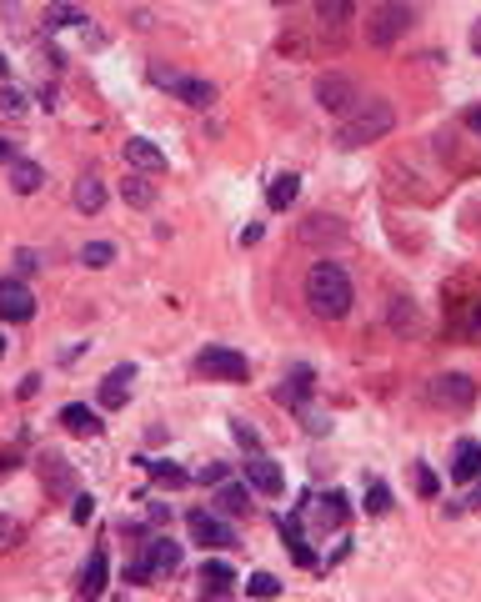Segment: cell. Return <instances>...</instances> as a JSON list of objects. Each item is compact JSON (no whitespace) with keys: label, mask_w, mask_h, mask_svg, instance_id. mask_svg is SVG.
<instances>
[{"label":"cell","mask_w":481,"mask_h":602,"mask_svg":"<svg viewBox=\"0 0 481 602\" xmlns=\"http://www.w3.org/2000/svg\"><path fill=\"white\" fill-rule=\"evenodd\" d=\"M90 513H96V497H71V522H90Z\"/></svg>","instance_id":"cell-36"},{"label":"cell","mask_w":481,"mask_h":602,"mask_svg":"<svg viewBox=\"0 0 481 602\" xmlns=\"http://www.w3.org/2000/svg\"><path fill=\"white\" fill-rule=\"evenodd\" d=\"M276 5H286V0H276Z\"/></svg>","instance_id":"cell-49"},{"label":"cell","mask_w":481,"mask_h":602,"mask_svg":"<svg viewBox=\"0 0 481 602\" xmlns=\"http://www.w3.org/2000/svg\"><path fill=\"white\" fill-rule=\"evenodd\" d=\"M471 326H477V332H481V311H477V321H471Z\"/></svg>","instance_id":"cell-47"},{"label":"cell","mask_w":481,"mask_h":602,"mask_svg":"<svg viewBox=\"0 0 481 602\" xmlns=\"http://www.w3.org/2000/svg\"><path fill=\"white\" fill-rule=\"evenodd\" d=\"M201 582H211V588L221 592L226 582H236V572H231L226 563H201Z\"/></svg>","instance_id":"cell-31"},{"label":"cell","mask_w":481,"mask_h":602,"mask_svg":"<svg viewBox=\"0 0 481 602\" xmlns=\"http://www.w3.org/2000/svg\"><path fill=\"white\" fill-rule=\"evenodd\" d=\"M431 397L442 402V407L461 411V407H471V402H477V382H471L467 372H446V377H436V386H431Z\"/></svg>","instance_id":"cell-7"},{"label":"cell","mask_w":481,"mask_h":602,"mask_svg":"<svg viewBox=\"0 0 481 602\" xmlns=\"http://www.w3.org/2000/svg\"><path fill=\"white\" fill-rule=\"evenodd\" d=\"M0 111H26V101H21V90H15V86H0Z\"/></svg>","instance_id":"cell-38"},{"label":"cell","mask_w":481,"mask_h":602,"mask_svg":"<svg viewBox=\"0 0 481 602\" xmlns=\"http://www.w3.org/2000/svg\"><path fill=\"white\" fill-rule=\"evenodd\" d=\"M146 472H151L156 488H186V482H190V472H181V467H171V462H151Z\"/></svg>","instance_id":"cell-27"},{"label":"cell","mask_w":481,"mask_h":602,"mask_svg":"<svg viewBox=\"0 0 481 602\" xmlns=\"http://www.w3.org/2000/svg\"><path fill=\"white\" fill-rule=\"evenodd\" d=\"M392 326H396V332H401V326H406V332H417V311H411V301H396V307H392Z\"/></svg>","instance_id":"cell-34"},{"label":"cell","mask_w":481,"mask_h":602,"mask_svg":"<svg viewBox=\"0 0 481 602\" xmlns=\"http://www.w3.org/2000/svg\"><path fill=\"white\" fill-rule=\"evenodd\" d=\"M131 377H136V367H115V372H105L101 407H126V402H131Z\"/></svg>","instance_id":"cell-14"},{"label":"cell","mask_w":481,"mask_h":602,"mask_svg":"<svg viewBox=\"0 0 481 602\" xmlns=\"http://www.w3.org/2000/svg\"><path fill=\"white\" fill-rule=\"evenodd\" d=\"M196 482H211V488H221V482H226V467H221V462H211V467H196Z\"/></svg>","instance_id":"cell-37"},{"label":"cell","mask_w":481,"mask_h":602,"mask_svg":"<svg viewBox=\"0 0 481 602\" xmlns=\"http://www.w3.org/2000/svg\"><path fill=\"white\" fill-rule=\"evenodd\" d=\"M246 482H251L256 492H266V497H281V488H286V477H281V462H271L266 452H256V457L246 462Z\"/></svg>","instance_id":"cell-11"},{"label":"cell","mask_w":481,"mask_h":602,"mask_svg":"<svg viewBox=\"0 0 481 602\" xmlns=\"http://www.w3.org/2000/svg\"><path fill=\"white\" fill-rule=\"evenodd\" d=\"M11 186H15V196H36L46 186V171L36 161H11Z\"/></svg>","instance_id":"cell-19"},{"label":"cell","mask_w":481,"mask_h":602,"mask_svg":"<svg viewBox=\"0 0 481 602\" xmlns=\"http://www.w3.org/2000/svg\"><path fill=\"white\" fill-rule=\"evenodd\" d=\"M417 492L421 497H436V472L431 467H417Z\"/></svg>","instance_id":"cell-39"},{"label":"cell","mask_w":481,"mask_h":602,"mask_svg":"<svg viewBox=\"0 0 481 602\" xmlns=\"http://www.w3.org/2000/svg\"><path fill=\"white\" fill-rule=\"evenodd\" d=\"M111 261H115V246L111 242H86V246H80V267L101 271V267H111Z\"/></svg>","instance_id":"cell-25"},{"label":"cell","mask_w":481,"mask_h":602,"mask_svg":"<svg viewBox=\"0 0 481 602\" xmlns=\"http://www.w3.org/2000/svg\"><path fill=\"white\" fill-rule=\"evenodd\" d=\"M146 76H151V86H165L176 101L196 106V111H206V106L215 101V86H211V81H201V76H176L171 65H151Z\"/></svg>","instance_id":"cell-3"},{"label":"cell","mask_w":481,"mask_h":602,"mask_svg":"<svg viewBox=\"0 0 481 602\" xmlns=\"http://www.w3.org/2000/svg\"><path fill=\"white\" fill-rule=\"evenodd\" d=\"M471 502H477V507H481V477H477V492H471Z\"/></svg>","instance_id":"cell-46"},{"label":"cell","mask_w":481,"mask_h":602,"mask_svg":"<svg viewBox=\"0 0 481 602\" xmlns=\"http://www.w3.org/2000/svg\"><path fill=\"white\" fill-rule=\"evenodd\" d=\"M296 191H301V176H291V171H281V176L266 186V201H271V211H286V206L296 201Z\"/></svg>","instance_id":"cell-23"},{"label":"cell","mask_w":481,"mask_h":602,"mask_svg":"<svg viewBox=\"0 0 481 602\" xmlns=\"http://www.w3.org/2000/svg\"><path fill=\"white\" fill-rule=\"evenodd\" d=\"M367 513H371V517L392 513V488H386V482H371V492H367Z\"/></svg>","instance_id":"cell-30"},{"label":"cell","mask_w":481,"mask_h":602,"mask_svg":"<svg viewBox=\"0 0 481 602\" xmlns=\"http://www.w3.org/2000/svg\"><path fill=\"white\" fill-rule=\"evenodd\" d=\"M71 201H76V211H86V216H96L105 206V186L96 176H80L76 181V191H71Z\"/></svg>","instance_id":"cell-20"},{"label":"cell","mask_w":481,"mask_h":602,"mask_svg":"<svg viewBox=\"0 0 481 602\" xmlns=\"http://www.w3.org/2000/svg\"><path fill=\"white\" fill-rule=\"evenodd\" d=\"M126 161L136 171H151V176H161L165 171V156H161V146L156 141H146V136H131L126 141Z\"/></svg>","instance_id":"cell-13"},{"label":"cell","mask_w":481,"mask_h":602,"mask_svg":"<svg viewBox=\"0 0 481 602\" xmlns=\"http://www.w3.org/2000/svg\"><path fill=\"white\" fill-rule=\"evenodd\" d=\"M196 372L206 382H246L251 377V361L240 357V352H231V346H206L201 357H196Z\"/></svg>","instance_id":"cell-4"},{"label":"cell","mask_w":481,"mask_h":602,"mask_svg":"<svg viewBox=\"0 0 481 602\" xmlns=\"http://www.w3.org/2000/svg\"><path fill=\"white\" fill-rule=\"evenodd\" d=\"M346 513H351V507H346V497H342V492H326V497H321L316 507H311V517H316V527H321V532H336V527L346 522Z\"/></svg>","instance_id":"cell-15"},{"label":"cell","mask_w":481,"mask_h":602,"mask_svg":"<svg viewBox=\"0 0 481 602\" xmlns=\"http://www.w3.org/2000/svg\"><path fill=\"white\" fill-rule=\"evenodd\" d=\"M121 196H126L131 206H151L156 201V186L146 176H126V181H121Z\"/></svg>","instance_id":"cell-26"},{"label":"cell","mask_w":481,"mask_h":602,"mask_svg":"<svg viewBox=\"0 0 481 602\" xmlns=\"http://www.w3.org/2000/svg\"><path fill=\"white\" fill-rule=\"evenodd\" d=\"M61 427H65V432H76V437H96V432H101V422H96V411H90V407H80V402L61 407Z\"/></svg>","instance_id":"cell-21"},{"label":"cell","mask_w":481,"mask_h":602,"mask_svg":"<svg viewBox=\"0 0 481 602\" xmlns=\"http://www.w3.org/2000/svg\"><path fill=\"white\" fill-rule=\"evenodd\" d=\"M467 126H471V131H477V136H481V106H471V111H467Z\"/></svg>","instance_id":"cell-42"},{"label":"cell","mask_w":481,"mask_h":602,"mask_svg":"<svg viewBox=\"0 0 481 602\" xmlns=\"http://www.w3.org/2000/svg\"><path fill=\"white\" fill-rule=\"evenodd\" d=\"M15 462H21V457H15V452H5V457H0V477H11V472H15Z\"/></svg>","instance_id":"cell-41"},{"label":"cell","mask_w":481,"mask_h":602,"mask_svg":"<svg viewBox=\"0 0 481 602\" xmlns=\"http://www.w3.org/2000/svg\"><path fill=\"white\" fill-rule=\"evenodd\" d=\"M15 267H21V271H26V276H30V271L40 267V257H36V251H15Z\"/></svg>","instance_id":"cell-40"},{"label":"cell","mask_w":481,"mask_h":602,"mask_svg":"<svg viewBox=\"0 0 481 602\" xmlns=\"http://www.w3.org/2000/svg\"><path fill=\"white\" fill-rule=\"evenodd\" d=\"M281 538H286V547L296 552V563L301 567H311V552H306V542H301V517H281Z\"/></svg>","instance_id":"cell-24"},{"label":"cell","mask_w":481,"mask_h":602,"mask_svg":"<svg viewBox=\"0 0 481 602\" xmlns=\"http://www.w3.org/2000/svg\"><path fill=\"white\" fill-rule=\"evenodd\" d=\"M451 477H456V482H477V477H481V442H477V437H461V442H456Z\"/></svg>","instance_id":"cell-12"},{"label":"cell","mask_w":481,"mask_h":602,"mask_svg":"<svg viewBox=\"0 0 481 602\" xmlns=\"http://www.w3.org/2000/svg\"><path fill=\"white\" fill-rule=\"evenodd\" d=\"M316 15L326 26H346L351 21V0H316Z\"/></svg>","instance_id":"cell-28"},{"label":"cell","mask_w":481,"mask_h":602,"mask_svg":"<svg viewBox=\"0 0 481 602\" xmlns=\"http://www.w3.org/2000/svg\"><path fill=\"white\" fill-rule=\"evenodd\" d=\"M40 467L51 472V488H55V492H65V488H71V472H65V462H61V457H46Z\"/></svg>","instance_id":"cell-33"},{"label":"cell","mask_w":481,"mask_h":602,"mask_svg":"<svg viewBox=\"0 0 481 602\" xmlns=\"http://www.w3.org/2000/svg\"><path fill=\"white\" fill-rule=\"evenodd\" d=\"M0 357H5V336H0Z\"/></svg>","instance_id":"cell-48"},{"label":"cell","mask_w":481,"mask_h":602,"mask_svg":"<svg viewBox=\"0 0 481 602\" xmlns=\"http://www.w3.org/2000/svg\"><path fill=\"white\" fill-rule=\"evenodd\" d=\"M246 592H251L256 602H271V598H281V577H271V572H256L251 582H246Z\"/></svg>","instance_id":"cell-29"},{"label":"cell","mask_w":481,"mask_h":602,"mask_svg":"<svg viewBox=\"0 0 481 602\" xmlns=\"http://www.w3.org/2000/svg\"><path fill=\"white\" fill-rule=\"evenodd\" d=\"M392 126H396L392 101H381V96H367V101H356L351 111L342 115V126H336V141H342L346 151H356V146L381 141V136H386Z\"/></svg>","instance_id":"cell-2"},{"label":"cell","mask_w":481,"mask_h":602,"mask_svg":"<svg viewBox=\"0 0 481 602\" xmlns=\"http://www.w3.org/2000/svg\"><path fill=\"white\" fill-rule=\"evenodd\" d=\"M40 21H46V30H71V26L86 30L90 15H86V11H76V5H46V11H40Z\"/></svg>","instance_id":"cell-22"},{"label":"cell","mask_w":481,"mask_h":602,"mask_svg":"<svg viewBox=\"0 0 481 602\" xmlns=\"http://www.w3.org/2000/svg\"><path fill=\"white\" fill-rule=\"evenodd\" d=\"M36 317V296H30L26 282H0V321H30Z\"/></svg>","instance_id":"cell-9"},{"label":"cell","mask_w":481,"mask_h":602,"mask_svg":"<svg viewBox=\"0 0 481 602\" xmlns=\"http://www.w3.org/2000/svg\"><path fill=\"white\" fill-rule=\"evenodd\" d=\"M471 51L481 55V21H477V30H471Z\"/></svg>","instance_id":"cell-44"},{"label":"cell","mask_w":481,"mask_h":602,"mask_svg":"<svg viewBox=\"0 0 481 602\" xmlns=\"http://www.w3.org/2000/svg\"><path fill=\"white\" fill-rule=\"evenodd\" d=\"M406 26H411V11L406 5H381L376 15H371V26H367V40L371 46H396V40L406 36Z\"/></svg>","instance_id":"cell-5"},{"label":"cell","mask_w":481,"mask_h":602,"mask_svg":"<svg viewBox=\"0 0 481 602\" xmlns=\"http://www.w3.org/2000/svg\"><path fill=\"white\" fill-rule=\"evenodd\" d=\"M5 76H11V65H5V55H0V81H5Z\"/></svg>","instance_id":"cell-45"},{"label":"cell","mask_w":481,"mask_h":602,"mask_svg":"<svg viewBox=\"0 0 481 602\" xmlns=\"http://www.w3.org/2000/svg\"><path fill=\"white\" fill-rule=\"evenodd\" d=\"M215 507L226 517H246L251 513V492L240 488V482H221V488H215Z\"/></svg>","instance_id":"cell-18"},{"label":"cell","mask_w":481,"mask_h":602,"mask_svg":"<svg viewBox=\"0 0 481 602\" xmlns=\"http://www.w3.org/2000/svg\"><path fill=\"white\" fill-rule=\"evenodd\" d=\"M140 563L151 567V572H176V567H181V547L171 538H156L151 547H146V557H140Z\"/></svg>","instance_id":"cell-17"},{"label":"cell","mask_w":481,"mask_h":602,"mask_svg":"<svg viewBox=\"0 0 481 602\" xmlns=\"http://www.w3.org/2000/svg\"><path fill=\"white\" fill-rule=\"evenodd\" d=\"M105 582H111V557H105V547H96L86 557V567H80V582H76L80 602H101L105 598Z\"/></svg>","instance_id":"cell-6"},{"label":"cell","mask_w":481,"mask_h":602,"mask_svg":"<svg viewBox=\"0 0 481 602\" xmlns=\"http://www.w3.org/2000/svg\"><path fill=\"white\" fill-rule=\"evenodd\" d=\"M306 397H311V367H291V377L276 386V402H286V407H301Z\"/></svg>","instance_id":"cell-16"},{"label":"cell","mask_w":481,"mask_h":602,"mask_svg":"<svg viewBox=\"0 0 481 602\" xmlns=\"http://www.w3.org/2000/svg\"><path fill=\"white\" fill-rule=\"evenodd\" d=\"M316 101H321V111H336V115H346L361 96H356V86L346 76H321L316 81Z\"/></svg>","instance_id":"cell-10"},{"label":"cell","mask_w":481,"mask_h":602,"mask_svg":"<svg viewBox=\"0 0 481 602\" xmlns=\"http://www.w3.org/2000/svg\"><path fill=\"white\" fill-rule=\"evenodd\" d=\"M231 437H236V442H240V447H246V452H251V457H256V452H261V432H256L251 422H231Z\"/></svg>","instance_id":"cell-32"},{"label":"cell","mask_w":481,"mask_h":602,"mask_svg":"<svg viewBox=\"0 0 481 602\" xmlns=\"http://www.w3.org/2000/svg\"><path fill=\"white\" fill-rule=\"evenodd\" d=\"M306 301H311V311L326 321H342L346 311H351L356 292H351V276H346L336 261H316V267L306 271Z\"/></svg>","instance_id":"cell-1"},{"label":"cell","mask_w":481,"mask_h":602,"mask_svg":"<svg viewBox=\"0 0 481 602\" xmlns=\"http://www.w3.org/2000/svg\"><path fill=\"white\" fill-rule=\"evenodd\" d=\"M186 527H190V538L201 542V547H231V542H236L231 522H221L215 513H201V507H196V513L186 517Z\"/></svg>","instance_id":"cell-8"},{"label":"cell","mask_w":481,"mask_h":602,"mask_svg":"<svg viewBox=\"0 0 481 602\" xmlns=\"http://www.w3.org/2000/svg\"><path fill=\"white\" fill-rule=\"evenodd\" d=\"M15 542H21V522L0 513V552H5V547H15Z\"/></svg>","instance_id":"cell-35"},{"label":"cell","mask_w":481,"mask_h":602,"mask_svg":"<svg viewBox=\"0 0 481 602\" xmlns=\"http://www.w3.org/2000/svg\"><path fill=\"white\" fill-rule=\"evenodd\" d=\"M0 161H15V146L5 141V136H0Z\"/></svg>","instance_id":"cell-43"}]
</instances>
